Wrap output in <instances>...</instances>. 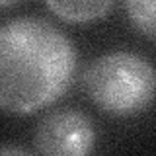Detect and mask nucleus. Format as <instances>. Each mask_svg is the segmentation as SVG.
I'll return each mask as SVG.
<instances>
[{"label": "nucleus", "mask_w": 156, "mask_h": 156, "mask_svg": "<svg viewBox=\"0 0 156 156\" xmlns=\"http://www.w3.org/2000/svg\"><path fill=\"white\" fill-rule=\"evenodd\" d=\"M154 80L152 65L131 51L101 55L84 72L88 98L115 117H131L148 109L154 98Z\"/></svg>", "instance_id": "nucleus-2"}, {"label": "nucleus", "mask_w": 156, "mask_h": 156, "mask_svg": "<svg viewBox=\"0 0 156 156\" xmlns=\"http://www.w3.org/2000/svg\"><path fill=\"white\" fill-rule=\"evenodd\" d=\"M35 150L49 156H84L94 148L96 129L76 109H58L45 115L35 129Z\"/></svg>", "instance_id": "nucleus-3"}, {"label": "nucleus", "mask_w": 156, "mask_h": 156, "mask_svg": "<svg viewBox=\"0 0 156 156\" xmlns=\"http://www.w3.org/2000/svg\"><path fill=\"white\" fill-rule=\"evenodd\" d=\"M47 8L68 23H90L104 20L115 0H45Z\"/></svg>", "instance_id": "nucleus-4"}, {"label": "nucleus", "mask_w": 156, "mask_h": 156, "mask_svg": "<svg viewBox=\"0 0 156 156\" xmlns=\"http://www.w3.org/2000/svg\"><path fill=\"white\" fill-rule=\"evenodd\" d=\"M0 154H27V150L18 146H0Z\"/></svg>", "instance_id": "nucleus-6"}, {"label": "nucleus", "mask_w": 156, "mask_h": 156, "mask_svg": "<svg viewBox=\"0 0 156 156\" xmlns=\"http://www.w3.org/2000/svg\"><path fill=\"white\" fill-rule=\"evenodd\" d=\"M76 49L41 18L0 26V109L29 115L66 94L76 74Z\"/></svg>", "instance_id": "nucleus-1"}, {"label": "nucleus", "mask_w": 156, "mask_h": 156, "mask_svg": "<svg viewBox=\"0 0 156 156\" xmlns=\"http://www.w3.org/2000/svg\"><path fill=\"white\" fill-rule=\"evenodd\" d=\"M131 23L148 41L156 37V0H125Z\"/></svg>", "instance_id": "nucleus-5"}, {"label": "nucleus", "mask_w": 156, "mask_h": 156, "mask_svg": "<svg viewBox=\"0 0 156 156\" xmlns=\"http://www.w3.org/2000/svg\"><path fill=\"white\" fill-rule=\"evenodd\" d=\"M18 0H0V8H8V6H14Z\"/></svg>", "instance_id": "nucleus-7"}]
</instances>
